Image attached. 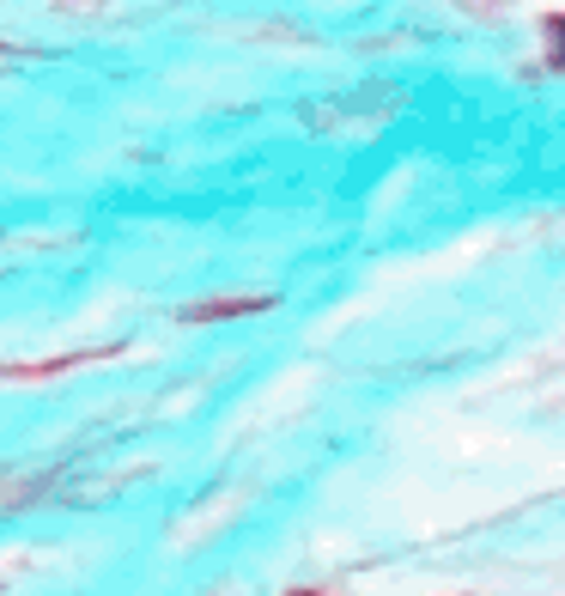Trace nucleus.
Segmentation results:
<instances>
[]
</instances>
